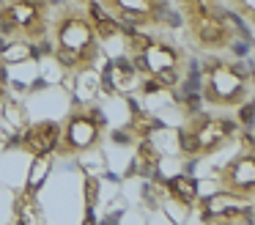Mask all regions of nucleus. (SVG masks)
Wrapping results in <instances>:
<instances>
[{
	"label": "nucleus",
	"instance_id": "9",
	"mask_svg": "<svg viewBox=\"0 0 255 225\" xmlns=\"http://www.w3.org/2000/svg\"><path fill=\"white\" fill-rule=\"evenodd\" d=\"M217 184L231 201L253 203L255 198V154L250 146H242L217 173Z\"/></svg>",
	"mask_w": 255,
	"mask_h": 225
},
{
	"label": "nucleus",
	"instance_id": "1",
	"mask_svg": "<svg viewBox=\"0 0 255 225\" xmlns=\"http://www.w3.org/2000/svg\"><path fill=\"white\" fill-rule=\"evenodd\" d=\"M47 41L52 49V60L66 74H88L105 58V44L96 30V22L91 16L88 5L61 3L52 11Z\"/></svg>",
	"mask_w": 255,
	"mask_h": 225
},
{
	"label": "nucleus",
	"instance_id": "15",
	"mask_svg": "<svg viewBox=\"0 0 255 225\" xmlns=\"http://www.w3.org/2000/svg\"><path fill=\"white\" fill-rule=\"evenodd\" d=\"M8 93H11V77H8L6 60L0 58V104H6V102H8Z\"/></svg>",
	"mask_w": 255,
	"mask_h": 225
},
{
	"label": "nucleus",
	"instance_id": "13",
	"mask_svg": "<svg viewBox=\"0 0 255 225\" xmlns=\"http://www.w3.org/2000/svg\"><path fill=\"white\" fill-rule=\"evenodd\" d=\"M225 11L236 14L244 22H255V0H222Z\"/></svg>",
	"mask_w": 255,
	"mask_h": 225
},
{
	"label": "nucleus",
	"instance_id": "6",
	"mask_svg": "<svg viewBox=\"0 0 255 225\" xmlns=\"http://www.w3.org/2000/svg\"><path fill=\"white\" fill-rule=\"evenodd\" d=\"M107 137V118L96 104H77L58 121V140L52 157L74 159L91 154L105 143Z\"/></svg>",
	"mask_w": 255,
	"mask_h": 225
},
{
	"label": "nucleus",
	"instance_id": "5",
	"mask_svg": "<svg viewBox=\"0 0 255 225\" xmlns=\"http://www.w3.org/2000/svg\"><path fill=\"white\" fill-rule=\"evenodd\" d=\"M173 5L178 8V16L187 25L195 49H200L203 55H214L228 52L233 47L236 27L228 22L225 8H214L203 0H173Z\"/></svg>",
	"mask_w": 255,
	"mask_h": 225
},
{
	"label": "nucleus",
	"instance_id": "2",
	"mask_svg": "<svg viewBox=\"0 0 255 225\" xmlns=\"http://www.w3.org/2000/svg\"><path fill=\"white\" fill-rule=\"evenodd\" d=\"M124 49L134 74L165 91L178 88L189 71L187 47L162 36V30H129Z\"/></svg>",
	"mask_w": 255,
	"mask_h": 225
},
{
	"label": "nucleus",
	"instance_id": "16",
	"mask_svg": "<svg viewBox=\"0 0 255 225\" xmlns=\"http://www.w3.org/2000/svg\"><path fill=\"white\" fill-rule=\"evenodd\" d=\"M203 3H209V5H214V8H225V5H222V0H203Z\"/></svg>",
	"mask_w": 255,
	"mask_h": 225
},
{
	"label": "nucleus",
	"instance_id": "12",
	"mask_svg": "<svg viewBox=\"0 0 255 225\" xmlns=\"http://www.w3.org/2000/svg\"><path fill=\"white\" fill-rule=\"evenodd\" d=\"M167 190L173 192V198H176V201H181L184 206H189V209L195 206V201H198V198H195V187H192V181H187L184 176H176V179H170Z\"/></svg>",
	"mask_w": 255,
	"mask_h": 225
},
{
	"label": "nucleus",
	"instance_id": "11",
	"mask_svg": "<svg viewBox=\"0 0 255 225\" xmlns=\"http://www.w3.org/2000/svg\"><path fill=\"white\" fill-rule=\"evenodd\" d=\"M14 220L17 223H41V209H39V203L30 198V192H22L19 195V201H17V206H14Z\"/></svg>",
	"mask_w": 255,
	"mask_h": 225
},
{
	"label": "nucleus",
	"instance_id": "14",
	"mask_svg": "<svg viewBox=\"0 0 255 225\" xmlns=\"http://www.w3.org/2000/svg\"><path fill=\"white\" fill-rule=\"evenodd\" d=\"M206 223H242V225H250V223H253V217H250V203H244L242 212L228 209V212L211 214V217H206Z\"/></svg>",
	"mask_w": 255,
	"mask_h": 225
},
{
	"label": "nucleus",
	"instance_id": "7",
	"mask_svg": "<svg viewBox=\"0 0 255 225\" xmlns=\"http://www.w3.org/2000/svg\"><path fill=\"white\" fill-rule=\"evenodd\" d=\"M52 0H0V38L22 47L47 41Z\"/></svg>",
	"mask_w": 255,
	"mask_h": 225
},
{
	"label": "nucleus",
	"instance_id": "10",
	"mask_svg": "<svg viewBox=\"0 0 255 225\" xmlns=\"http://www.w3.org/2000/svg\"><path fill=\"white\" fill-rule=\"evenodd\" d=\"M55 140H58V121L44 118V121H33L25 129L22 140H19V148L33 159H44L52 154Z\"/></svg>",
	"mask_w": 255,
	"mask_h": 225
},
{
	"label": "nucleus",
	"instance_id": "17",
	"mask_svg": "<svg viewBox=\"0 0 255 225\" xmlns=\"http://www.w3.org/2000/svg\"><path fill=\"white\" fill-rule=\"evenodd\" d=\"M63 3H77V5H88L91 0H63Z\"/></svg>",
	"mask_w": 255,
	"mask_h": 225
},
{
	"label": "nucleus",
	"instance_id": "3",
	"mask_svg": "<svg viewBox=\"0 0 255 225\" xmlns=\"http://www.w3.org/2000/svg\"><path fill=\"white\" fill-rule=\"evenodd\" d=\"M209 110H242L253 99V69L228 52L206 55L203 63V85H200Z\"/></svg>",
	"mask_w": 255,
	"mask_h": 225
},
{
	"label": "nucleus",
	"instance_id": "4",
	"mask_svg": "<svg viewBox=\"0 0 255 225\" xmlns=\"http://www.w3.org/2000/svg\"><path fill=\"white\" fill-rule=\"evenodd\" d=\"M239 132H242L239 121L231 118L225 110H195L184 121L178 140L184 157L203 159L231 148L239 140Z\"/></svg>",
	"mask_w": 255,
	"mask_h": 225
},
{
	"label": "nucleus",
	"instance_id": "8",
	"mask_svg": "<svg viewBox=\"0 0 255 225\" xmlns=\"http://www.w3.org/2000/svg\"><path fill=\"white\" fill-rule=\"evenodd\" d=\"M127 30H170L181 22L173 0H91Z\"/></svg>",
	"mask_w": 255,
	"mask_h": 225
}]
</instances>
